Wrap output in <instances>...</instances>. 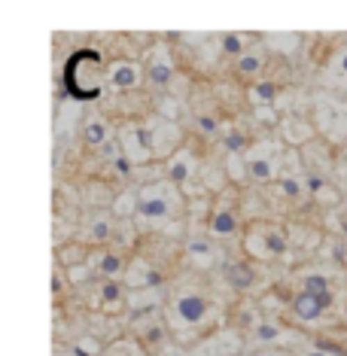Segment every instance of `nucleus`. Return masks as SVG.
Wrapping results in <instances>:
<instances>
[{"mask_svg":"<svg viewBox=\"0 0 347 356\" xmlns=\"http://www.w3.org/2000/svg\"><path fill=\"white\" fill-rule=\"evenodd\" d=\"M92 305L101 314H119L128 307V283L122 277H101L92 293Z\"/></svg>","mask_w":347,"mask_h":356,"instance_id":"9","label":"nucleus"},{"mask_svg":"<svg viewBox=\"0 0 347 356\" xmlns=\"http://www.w3.org/2000/svg\"><path fill=\"white\" fill-rule=\"evenodd\" d=\"M186 204H189V198L183 195L180 186H174L168 177L143 183V186H137V216H134V222L140 225V229L165 225V222H171L174 216L186 213Z\"/></svg>","mask_w":347,"mask_h":356,"instance_id":"1","label":"nucleus"},{"mask_svg":"<svg viewBox=\"0 0 347 356\" xmlns=\"http://www.w3.org/2000/svg\"><path fill=\"white\" fill-rule=\"evenodd\" d=\"M250 332H253V341L256 344H277V341H284V329H280V323H274V320H256L253 326H250Z\"/></svg>","mask_w":347,"mask_h":356,"instance_id":"24","label":"nucleus"},{"mask_svg":"<svg viewBox=\"0 0 347 356\" xmlns=\"http://www.w3.org/2000/svg\"><path fill=\"white\" fill-rule=\"evenodd\" d=\"M195 128H198V131L204 134V137H220V134L225 131L223 122H220L216 116H211V113H198V116H195Z\"/></svg>","mask_w":347,"mask_h":356,"instance_id":"31","label":"nucleus"},{"mask_svg":"<svg viewBox=\"0 0 347 356\" xmlns=\"http://www.w3.org/2000/svg\"><path fill=\"white\" fill-rule=\"evenodd\" d=\"M302 289H305V293H314V296H320V298H329V302H335L332 283H329V277H326V274H320V271L305 274V277H302Z\"/></svg>","mask_w":347,"mask_h":356,"instance_id":"25","label":"nucleus"},{"mask_svg":"<svg viewBox=\"0 0 347 356\" xmlns=\"http://www.w3.org/2000/svg\"><path fill=\"white\" fill-rule=\"evenodd\" d=\"M335 161H338V177H347V147H344V152Z\"/></svg>","mask_w":347,"mask_h":356,"instance_id":"38","label":"nucleus"},{"mask_svg":"<svg viewBox=\"0 0 347 356\" xmlns=\"http://www.w3.org/2000/svg\"><path fill=\"white\" fill-rule=\"evenodd\" d=\"M225 174H229L232 183H244L247 174V152H232L229 161H225Z\"/></svg>","mask_w":347,"mask_h":356,"instance_id":"30","label":"nucleus"},{"mask_svg":"<svg viewBox=\"0 0 347 356\" xmlns=\"http://www.w3.org/2000/svg\"><path fill=\"white\" fill-rule=\"evenodd\" d=\"M128 262L131 259L122 250H113V247H98L88 253V265H92L95 277H125Z\"/></svg>","mask_w":347,"mask_h":356,"instance_id":"11","label":"nucleus"},{"mask_svg":"<svg viewBox=\"0 0 347 356\" xmlns=\"http://www.w3.org/2000/svg\"><path fill=\"white\" fill-rule=\"evenodd\" d=\"M213 241L216 238H211V232H207V234H195V232H192L189 234V241H186V259L195 265V268H213V265H216Z\"/></svg>","mask_w":347,"mask_h":356,"instance_id":"19","label":"nucleus"},{"mask_svg":"<svg viewBox=\"0 0 347 356\" xmlns=\"http://www.w3.org/2000/svg\"><path fill=\"white\" fill-rule=\"evenodd\" d=\"M211 317H213V305L198 289H180V293L171 296V302L165 307V320L177 338L198 335L211 323Z\"/></svg>","mask_w":347,"mask_h":356,"instance_id":"2","label":"nucleus"},{"mask_svg":"<svg viewBox=\"0 0 347 356\" xmlns=\"http://www.w3.org/2000/svg\"><path fill=\"white\" fill-rule=\"evenodd\" d=\"M67 277H70V283H86V280H92L95 271H92V265H88V259H86V262L70 265V268H67Z\"/></svg>","mask_w":347,"mask_h":356,"instance_id":"34","label":"nucleus"},{"mask_svg":"<svg viewBox=\"0 0 347 356\" xmlns=\"http://www.w3.org/2000/svg\"><path fill=\"white\" fill-rule=\"evenodd\" d=\"M274 101H277V86L274 83H253L250 86V104L253 107H274Z\"/></svg>","mask_w":347,"mask_h":356,"instance_id":"27","label":"nucleus"},{"mask_svg":"<svg viewBox=\"0 0 347 356\" xmlns=\"http://www.w3.org/2000/svg\"><path fill=\"white\" fill-rule=\"evenodd\" d=\"M298 356H335V353H329V350H323V347L314 344V347H308V350H302Z\"/></svg>","mask_w":347,"mask_h":356,"instance_id":"36","label":"nucleus"},{"mask_svg":"<svg viewBox=\"0 0 347 356\" xmlns=\"http://www.w3.org/2000/svg\"><path fill=\"white\" fill-rule=\"evenodd\" d=\"M220 49L225 55H235V58H241V55L247 52V37H241V34H223L220 37Z\"/></svg>","mask_w":347,"mask_h":356,"instance_id":"32","label":"nucleus"},{"mask_svg":"<svg viewBox=\"0 0 347 356\" xmlns=\"http://www.w3.org/2000/svg\"><path fill=\"white\" fill-rule=\"evenodd\" d=\"M161 171H165V177L171 180L174 186H180L183 189V195L186 198H192V186H195V180H198V171H201V161H198V156L192 149H186V147H180L174 152V156H168L165 161H161Z\"/></svg>","mask_w":347,"mask_h":356,"instance_id":"7","label":"nucleus"},{"mask_svg":"<svg viewBox=\"0 0 347 356\" xmlns=\"http://www.w3.org/2000/svg\"><path fill=\"white\" fill-rule=\"evenodd\" d=\"M262 67H265V52H259V49H253V52H244L238 58V74L241 76H256V74H262Z\"/></svg>","mask_w":347,"mask_h":356,"instance_id":"28","label":"nucleus"},{"mask_svg":"<svg viewBox=\"0 0 347 356\" xmlns=\"http://www.w3.org/2000/svg\"><path fill=\"white\" fill-rule=\"evenodd\" d=\"M107 74H101V58L95 52H76L67 64V88L76 98H95L101 95V83Z\"/></svg>","mask_w":347,"mask_h":356,"instance_id":"5","label":"nucleus"},{"mask_svg":"<svg viewBox=\"0 0 347 356\" xmlns=\"http://www.w3.org/2000/svg\"><path fill=\"white\" fill-rule=\"evenodd\" d=\"M143 131H147L152 159H161V161H165L168 156H174V152L183 147V131H180V125L171 122V119H165V116L156 119V122H150V125H143Z\"/></svg>","mask_w":347,"mask_h":356,"instance_id":"8","label":"nucleus"},{"mask_svg":"<svg viewBox=\"0 0 347 356\" xmlns=\"http://www.w3.org/2000/svg\"><path fill=\"white\" fill-rule=\"evenodd\" d=\"M241 347H244V338L238 335V329H216L201 338L192 356H238Z\"/></svg>","mask_w":347,"mask_h":356,"instance_id":"10","label":"nucleus"},{"mask_svg":"<svg viewBox=\"0 0 347 356\" xmlns=\"http://www.w3.org/2000/svg\"><path fill=\"white\" fill-rule=\"evenodd\" d=\"M113 216H119V220H134L137 216V189H125L122 195L113 198Z\"/></svg>","mask_w":347,"mask_h":356,"instance_id":"26","label":"nucleus"},{"mask_svg":"<svg viewBox=\"0 0 347 356\" xmlns=\"http://www.w3.org/2000/svg\"><path fill=\"white\" fill-rule=\"evenodd\" d=\"M284 161H287V147L277 140H259L247 149V180L253 183H277L284 174Z\"/></svg>","mask_w":347,"mask_h":356,"instance_id":"4","label":"nucleus"},{"mask_svg":"<svg viewBox=\"0 0 347 356\" xmlns=\"http://www.w3.org/2000/svg\"><path fill=\"white\" fill-rule=\"evenodd\" d=\"M143 67L131 58H116L107 64V86L113 88V92H131V88H137L143 83Z\"/></svg>","mask_w":347,"mask_h":356,"instance_id":"12","label":"nucleus"},{"mask_svg":"<svg viewBox=\"0 0 347 356\" xmlns=\"http://www.w3.org/2000/svg\"><path fill=\"white\" fill-rule=\"evenodd\" d=\"M122 280L128 283V289H147V286H161V283H165L161 271L143 256H131V262H128V271H125Z\"/></svg>","mask_w":347,"mask_h":356,"instance_id":"15","label":"nucleus"},{"mask_svg":"<svg viewBox=\"0 0 347 356\" xmlns=\"http://www.w3.org/2000/svg\"><path fill=\"white\" fill-rule=\"evenodd\" d=\"M329 76L332 79H341V83H347V46H341L332 58H329Z\"/></svg>","mask_w":347,"mask_h":356,"instance_id":"33","label":"nucleus"},{"mask_svg":"<svg viewBox=\"0 0 347 356\" xmlns=\"http://www.w3.org/2000/svg\"><path fill=\"white\" fill-rule=\"evenodd\" d=\"M335 302H329V298H320V296H314V293H298L289 298V314L298 320V323H317L326 317V311L332 307Z\"/></svg>","mask_w":347,"mask_h":356,"instance_id":"14","label":"nucleus"},{"mask_svg":"<svg viewBox=\"0 0 347 356\" xmlns=\"http://www.w3.org/2000/svg\"><path fill=\"white\" fill-rule=\"evenodd\" d=\"M83 234H86L88 244H104V241L113 234V220L104 216V213H92L83 225Z\"/></svg>","mask_w":347,"mask_h":356,"instance_id":"23","label":"nucleus"},{"mask_svg":"<svg viewBox=\"0 0 347 356\" xmlns=\"http://www.w3.org/2000/svg\"><path fill=\"white\" fill-rule=\"evenodd\" d=\"M159 356H177V353H174V350H161Z\"/></svg>","mask_w":347,"mask_h":356,"instance_id":"39","label":"nucleus"},{"mask_svg":"<svg viewBox=\"0 0 347 356\" xmlns=\"http://www.w3.org/2000/svg\"><path fill=\"white\" fill-rule=\"evenodd\" d=\"M161 307V286H147V289H128V311L131 314H147Z\"/></svg>","mask_w":347,"mask_h":356,"instance_id":"22","label":"nucleus"},{"mask_svg":"<svg viewBox=\"0 0 347 356\" xmlns=\"http://www.w3.org/2000/svg\"><path fill=\"white\" fill-rule=\"evenodd\" d=\"M241 229V216H238V207L229 204V201H213V210H211V220H207V232L211 238H235Z\"/></svg>","mask_w":347,"mask_h":356,"instance_id":"13","label":"nucleus"},{"mask_svg":"<svg viewBox=\"0 0 347 356\" xmlns=\"http://www.w3.org/2000/svg\"><path fill=\"white\" fill-rule=\"evenodd\" d=\"M134 338L137 344L143 347L147 353H161L168 350V341H171V326H168L165 320V307H159V311H147V314H134Z\"/></svg>","mask_w":347,"mask_h":356,"instance_id":"6","label":"nucleus"},{"mask_svg":"<svg viewBox=\"0 0 347 356\" xmlns=\"http://www.w3.org/2000/svg\"><path fill=\"white\" fill-rule=\"evenodd\" d=\"M83 140H86V147H92V149H101L104 143H110L113 140V131H110V122L104 116H88L86 122H83Z\"/></svg>","mask_w":347,"mask_h":356,"instance_id":"21","label":"nucleus"},{"mask_svg":"<svg viewBox=\"0 0 347 356\" xmlns=\"http://www.w3.org/2000/svg\"><path fill=\"white\" fill-rule=\"evenodd\" d=\"M280 137H284V143L287 147H296V149H302V147H308L311 140H317V128H314L311 122H305V119H280Z\"/></svg>","mask_w":347,"mask_h":356,"instance_id":"18","label":"nucleus"},{"mask_svg":"<svg viewBox=\"0 0 347 356\" xmlns=\"http://www.w3.org/2000/svg\"><path fill=\"white\" fill-rule=\"evenodd\" d=\"M223 277L232 289H250L256 283V271L250 265V259H232V262H225Z\"/></svg>","mask_w":347,"mask_h":356,"instance_id":"20","label":"nucleus"},{"mask_svg":"<svg viewBox=\"0 0 347 356\" xmlns=\"http://www.w3.org/2000/svg\"><path fill=\"white\" fill-rule=\"evenodd\" d=\"M289 234L277 222H253L244 234V250L250 259H287L289 256Z\"/></svg>","mask_w":347,"mask_h":356,"instance_id":"3","label":"nucleus"},{"mask_svg":"<svg viewBox=\"0 0 347 356\" xmlns=\"http://www.w3.org/2000/svg\"><path fill=\"white\" fill-rule=\"evenodd\" d=\"M55 296H61V289H64V271H61V265H58V268H55Z\"/></svg>","mask_w":347,"mask_h":356,"instance_id":"37","label":"nucleus"},{"mask_svg":"<svg viewBox=\"0 0 347 356\" xmlns=\"http://www.w3.org/2000/svg\"><path fill=\"white\" fill-rule=\"evenodd\" d=\"M74 356H101V344L95 341V338L83 335L79 341L74 344Z\"/></svg>","mask_w":347,"mask_h":356,"instance_id":"35","label":"nucleus"},{"mask_svg":"<svg viewBox=\"0 0 347 356\" xmlns=\"http://www.w3.org/2000/svg\"><path fill=\"white\" fill-rule=\"evenodd\" d=\"M344 271H347V253H344Z\"/></svg>","mask_w":347,"mask_h":356,"instance_id":"40","label":"nucleus"},{"mask_svg":"<svg viewBox=\"0 0 347 356\" xmlns=\"http://www.w3.org/2000/svg\"><path fill=\"white\" fill-rule=\"evenodd\" d=\"M171 79H174V61H171V55H168L165 46H156L152 55L147 58V83L152 88H159V92H165V88L171 86Z\"/></svg>","mask_w":347,"mask_h":356,"instance_id":"17","label":"nucleus"},{"mask_svg":"<svg viewBox=\"0 0 347 356\" xmlns=\"http://www.w3.org/2000/svg\"><path fill=\"white\" fill-rule=\"evenodd\" d=\"M220 143H223L225 156H232V152H247L250 149V143H247V137H244L241 128H225V131L220 134Z\"/></svg>","mask_w":347,"mask_h":356,"instance_id":"29","label":"nucleus"},{"mask_svg":"<svg viewBox=\"0 0 347 356\" xmlns=\"http://www.w3.org/2000/svg\"><path fill=\"white\" fill-rule=\"evenodd\" d=\"M119 143H122V152L134 161V165H147V161H152V149H150L143 125H125L122 134H119Z\"/></svg>","mask_w":347,"mask_h":356,"instance_id":"16","label":"nucleus"}]
</instances>
